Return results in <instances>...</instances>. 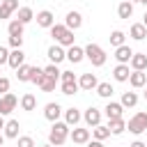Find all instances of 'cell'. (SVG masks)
I'll return each mask as SVG.
<instances>
[{"instance_id": "6da1fadb", "label": "cell", "mask_w": 147, "mask_h": 147, "mask_svg": "<svg viewBox=\"0 0 147 147\" xmlns=\"http://www.w3.org/2000/svg\"><path fill=\"white\" fill-rule=\"evenodd\" d=\"M51 37L55 39V44H60V46H64V48H69V46H74V30H69L64 23H55L53 28H51Z\"/></svg>"}, {"instance_id": "7a4b0ae2", "label": "cell", "mask_w": 147, "mask_h": 147, "mask_svg": "<svg viewBox=\"0 0 147 147\" xmlns=\"http://www.w3.org/2000/svg\"><path fill=\"white\" fill-rule=\"evenodd\" d=\"M69 133H71V126H69L67 122H60V119H57V122H53V129H51V133H48V142L55 145V147H60V145L67 142Z\"/></svg>"}, {"instance_id": "3957f363", "label": "cell", "mask_w": 147, "mask_h": 147, "mask_svg": "<svg viewBox=\"0 0 147 147\" xmlns=\"http://www.w3.org/2000/svg\"><path fill=\"white\" fill-rule=\"evenodd\" d=\"M85 57L92 62V67H103L106 64V51L99 46V44H87L85 46Z\"/></svg>"}, {"instance_id": "277c9868", "label": "cell", "mask_w": 147, "mask_h": 147, "mask_svg": "<svg viewBox=\"0 0 147 147\" xmlns=\"http://www.w3.org/2000/svg\"><path fill=\"white\" fill-rule=\"evenodd\" d=\"M126 129H129L133 136L147 133V113H145V110H138V113L126 122Z\"/></svg>"}, {"instance_id": "5b68a950", "label": "cell", "mask_w": 147, "mask_h": 147, "mask_svg": "<svg viewBox=\"0 0 147 147\" xmlns=\"http://www.w3.org/2000/svg\"><path fill=\"white\" fill-rule=\"evenodd\" d=\"M103 115H106L108 119H119V117H124V106H122L119 101H110V99H108V103H106V108H103Z\"/></svg>"}, {"instance_id": "8992f818", "label": "cell", "mask_w": 147, "mask_h": 147, "mask_svg": "<svg viewBox=\"0 0 147 147\" xmlns=\"http://www.w3.org/2000/svg\"><path fill=\"white\" fill-rule=\"evenodd\" d=\"M16 106H18V99H16V94L7 92V94H2V96H0V115H9V113H11Z\"/></svg>"}, {"instance_id": "52a82bcc", "label": "cell", "mask_w": 147, "mask_h": 147, "mask_svg": "<svg viewBox=\"0 0 147 147\" xmlns=\"http://www.w3.org/2000/svg\"><path fill=\"white\" fill-rule=\"evenodd\" d=\"M46 55H48V60H51L53 64H60L62 60H67V48L60 46V44H53V46H48Z\"/></svg>"}, {"instance_id": "ba28073f", "label": "cell", "mask_w": 147, "mask_h": 147, "mask_svg": "<svg viewBox=\"0 0 147 147\" xmlns=\"http://www.w3.org/2000/svg\"><path fill=\"white\" fill-rule=\"evenodd\" d=\"M90 136H92V131H90V129H83V126H74L71 133H69V138H71L76 145H87V142H90Z\"/></svg>"}, {"instance_id": "9c48e42d", "label": "cell", "mask_w": 147, "mask_h": 147, "mask_svg": "<svg viewBox=\"0 0 147 147\" xmlns=\"http://www.w3.org/2000/svg\"><path fill=\"white\" fill-rule=\"evenodd\" d=\"M34 21H37V25H39V28H46V30H51V28L55 25V16H53V11H48V9L37 11Z\"/></svg>"}, {"instance_id": "30bf717a", "label": "cell", "mask_w": 147, "mask_h": 147, "mask_svg": "<svg viewBox=\"0 0 147 147\" xmlns=\"http://www.w3.org/2000/svg\"><path fill=\"white\" fill-rule=\"evenodd\" d=\"M60 115H62V106H60L57 101H48V103L44 106V117H46L48 122H57Z\"/></svg>"}, {"instance_id": "8fae6325", "label": "cell", "mask_w": 147, "mask_h": 147, "mask_svg": "<svg viewBox=\"0 0 147 147\" xmlns=\"http://www.w3.org/2000/svg\"><path fill=\"white\" fill-rule=\"evenodd\" d=\"M131 57H133V51H131L129 44H122V46L115 48V60H117V64H129Z\"/></svg>"}, {"instance_id": "7c38bea8", "label": "cell", "mask_w": 147, "mask_h": 147, "mask_svg": "<svg viewBox=\"0 0 147 147\" xmlns=\"http://www.w3.org/2000/svg\"><path fill=\"white\" fill-rule=\"evenodd\" d=\"M101 117H103V115H101V110H99V108H94V106H90V108L83 113L85 124H87V126H92V129H94L96 124H101Z\"/></svg>"}, {"instance_id": "4fadbf2b", "label": "cell", "mask_w": 147, "mask_h": 147, "mask_svg": "<svg viewBox=\"0 0 147 147\" xmlns=\"http://www.w3.org/2000/svg\"><path fill=\"white\" fill-rule=\"evenodd\" d=\"M64 25L69 28V30H78L80 25H83V14L80 11H67V16H64Z\"/></svg>"}, {"instance_id": "5bb4252c", "label": "cell", "mask_w": 147, "mask_h": 147, "mask_svg": "<svg viewBox=\"0 0 147 147\" xmlns=\"http://www.w3.org/2000/svg\"><path fill=\"white\" fill-rule=\"evenodd\" d=\"M67 60L71 62V64H78V62H83L85 60V48H80V46H69L67 48Z\"/></svg>"}, {"instance_id": "9a60e30c", "label": "cell", "mask_w": 147, "mask_h": 147, "mask_svg": "<svg viewBox=\"0 0 147 147\" xmlns=\"http://www.w3.org/2000/svg\"><path fill=\"white\" fill-rule=\"evenodd\" d=\"M78 85H80V90L92 92V90H96L99 80H96V76H94V74H83V76L78 78Z\"/></svg>"}, {"instance_id": "2e32d148", "label": "cell", "mask_w": 147, "mask_h": 147, "mask_svg": "<svg viewBox=\"0 0 147 147\" xmlns=\"http://www.w3.org/2000/svg\"><path fill=\"white\" fill-rule=\"evenodd\" d=\"M131 71H133V69H131L129 64H117V67L113 69V78H115L117 83H126L129 76H131Z\"/></svg>"}, {"instance_id": "e0dca14e", "label": "cell", "mask_w": 147, "mask_h": 147, "mask_svg": "<svg viewBox=\"0 0 147 147\" xmlns=\"http://www.w3.org/2000/svg\"><path fill=\"white\" fill-rule=\"evenodd\" d=\"M14 11H18V0H2L0 2V18H9Z\"/></svg>"}, {"instance_id": "ac0fdd59", "label": "cell", "mask_w": 147, "mask_h": 147, "mask_svg": "<svg viewBox=\"0 0 147 147\" xmlns=\"http://www.w3.org/2000/svg\"><path fill=\"white\" fill-rule=\"evenodd\" d=\"M7 64H9V67L16 71L21 64H25V53H23L21 48H14V51L9 53V62H7Z\"/></svg>"}, {"instance_id": "d6986e66", "label": "cell", "mask_w": 147, "mask_h": 147, "mask_svg": "<svg viewBox=\"0 0 147 147\" xmlns=\"http://www.w3.org/2000/svg\"><path fill=\"white\" fill-rule=\"evenodd\" d=\"M18 131H21V124H18V119H7L5 129H2L5 138H11V140H16V138H18Z\"/></svg>"}, {"instance_id": "ffe728a7", "label": "cell", "mask_w": 147, "mask_h": 147, "mask_svg": "<svg viewBox=\"0 0 147 147\" xmlns=\"http://www.w3.org/2000/svg\"><path fill=\"white\" fill-rule=\"evenodd\" d=\"M129 67H131L133 71H145V69H147V55H145V53H133Z\"/></svg>"}, {"instance_id": "44dd1931", "label": "cell", "mask_w": 147, "mask_h": 147, "mask_svg": "<svg viewBox=\"0 0 147 147\" xmlns=\"http://www.w3.org/2000/svg\"><path fill=\"white\" fill-rule=\"evenodd\" d=\"M129 83H131V87L140 90V87H145V85H147V74H145V71H131Z\"/></svg>"}, {"instance_id": "7402d4cb", "label": "cell", "mask_w": 147, "mask_h": 147, "mask_svg": "<svg viewBox=\"0 0 147 147\" xmlns=\"http://www.w3.org/2000/svg\"><path fill=\"white\" fill-rule=\"evenodd\" d=\"M80 119H83V113H80L78 108H67V110H64V122H67L69 126H76Z\"/></svg>"}, {"instance_id": "603a6c76", "label": "cell", "mask_w": 147, "mask_h": 147, "mask_svg": "<svg viewBox=\"0 0 147 147\" xmlns=\"http://www.w3.org/2000/svg\"><path fill=\"white\" fill-rule=\"evenodd\" d=\"M117 16L119 18H131L133 16V2L131 0H122L117 5Z\"/></svg>"}, {"instance_id": "cb8c5ba5", "label": "cell", "mask_w": 147, "mask_h": 147, "mask_svg": "<svg viewBox=\"0 0 147 147\" xmlns=\"http://www.w3.org/2000/svg\"><path fill=\"white\" fill-rule=\"evenodd\" d=\"M129 37H131V39H136V41H142V39L147 37V28H145L142 23H133V25H131V30H129Z\"/></svg>"}, {"instance_id": "d4e9b609", "label": "cell", "mask_w": 147, "mask_h": 147, "mask_svg": "<svg viewBox=\"0 0 147 147\" xmlns=\"http://www.w3.org/2000/svg\"><path fill=\"white\" fill-rule=\"evenodd\" d=\"M108 129H110L113 136H122V133L126 131V122H124V117H119V119H108Z\"/></svg>"}, {"instance_id": "484cf974", "label": "cell", "mask_w": 147, "mask_h": 147, "mask_svg": "<svg viewBox=\"0 0 147 147\" xmlns=\"http://www.w3.org/2000/svg\"><path fill=\"white\" fill-rule=\"evenodd\" d=\"M16 18H18L23 25H28L30 21H34V11H32V7H18V11H16Z\"/></svg>"}, {"instance_id": "4316f807", "label": "cell", "mask_w": 147, "mask_h": 147, "mask_svg": "<svg viewBox=\"0 0 147 147\" xmlns=\"http://www.w3.org/2000/svg\"><path fill=\"white\" fill-rule=\"evenodd\" d=\"M23 23L18 21V18H11L9 21V25H7V32H9V37H23Z\"/></svg>"}, {"instance_id": "83f0119b", "label": "cell", "mask_w": 147, "mask_h": 147, "mask_svg": "<svg viewBox=\"0 0 147 147\" xmlns=\"http://www.w3.org/2000/svg\"><path fill=\"white\" fill-rule=\"evenodd\" d=\"M60 90H62V94H67V96H71V94H76V92L80 90V85H78V78H76V80H62V85H60Z\"/></svg>"}, {"instance_id": "f1b7e54d", "label": "cell", "mask_w": 147, "mask_h": 147, "mask_svg": "<svg viewBox=\"0 0 147 147\" xmlns=\"http://www.w3.org/2000/svg\"><path fill=\"white\" fill-rule=\"evenodd\" d=\"M21 108H23V110H28V113H30V110H34V108H37V96H34V94H30V92H28V94H23V96H21Z\"/></svg>"}, {"instance_id": "f546056e", "label": "cell", "mask_w": 147, "mask_h": 147, "mask_svg": "<svg viewBox=\"0 0 147 147\" xmlns=\"http://www.w3.org/2000/svg\"><path fill=\"white\" fill-rule=\"evenodd\" d=\"M55 85H57V78L46 76V71H44V78H41V83H39L41 92H53V90H55Z\"/></svg>"}, {"instance_id": "4dcf8cb0", "label": "cell", "mask_w": 147, "mask_h": 147, "mask_svg": "<svg viewBox=\"0 0 147 147\" xmlns=\"http://www.w3.org/2000/svg\"><path fill=\"white\" fill-rule=\"evenodd\" d=\"M119 103L124 108H133V106H138V94L136 92H124L122 99H119Z\"/></svg>"}, {"instance_id": "1f68e13d", "label": "cell", "mask_w": 147, "mask_h": 147, "mask_svg": "<svg viewBox=\"0 0 147 147\" xmlns=\"http://www.w3.org/2000/svg\"><path fill=\"white\" fill-rule=\"evenodd\" d=\"M92 136H94V140H106V138H110L113 133H110V129H108V126L96 124V126L92 129Z\"/></svg>"}, {"instance_id": "d6a6232c", "label": "cell", "mask_w": 147, "mask_h": 147, "mask_svg": "<svg viewBox=\"0 0 147 147\" xmlns=\"http://www.w3.org/2000/svg\"><path fill=\"white\" fill-rule=\"evenodd\" d=\"M30 74H32V67H30V64H21V67L16 69V78H18L21 83H30Z\"/></svg>"}, {"instance_id": "836d02e7", "label": "cell", "mask_w": 147, "mask_h": 147, "mask_svg": "<svg viewBox=\"0 0 147 147\" xmlns=\"http://www.w3.org/2000/svg\"><path fill=\"white\" fill-rule=\"evenodd\" d=\"M113 92H115V90H113L110 83H99V85H96V94H99L101 99H110Z\"/></svg>"}, {"instance_id": "e575fe53", "label": "cell", "mask_w": 147, "mask_h": 147, "mask_svg": "<svg viewBox=\"0 0 147 147\" xmlns=\"http://www.w3.org/2000/svg\"><path fill=\"white\" fill-rule=\"evenodd\" d=\"M110 44L117 48V46H122V44H126V34L122 32V30H113L110 32Z\"/></svg>"}, {"instance_id": "d590c367", "label": "cell", "mask_w": 147, "mask_h": 147, "mask_svg": "<svg viewBox=\"0 0 147 147\" xmlns=\"http://www.w3.org/2000/svg\"><path fill=\"white\" fill-rule=\"evenodd\" d=\"M41 78H44V69H41V67H32V74H30V83L39 85V83H41Z\"/></svg>"}, {"instance_id": "8d00e7d4", "label": "cell", "mask_w": 147, "mask_h": 147, "mask_svg": "<svg viewBox=\"0 0 147 147\" xmlns=\"http://www.w3.org/2000/svg\"><path fill=\"white\" fill-rule=\"evenodd\" d=\"M16 147H34L32 136H18L16 138Z\"/></svg>"}, {"instance_id": "74e56055", "label": "cell", "mask_w": 147, "mask_h": 147, "mask_svg": "<svg viewBox=\"0 0 147 147\" xmlns=\"http://www.w3.org/2000/svg\"><path fill=\"white\" fill-rule=\"evenodd\" d=\"M44 71H46V76H53V78H60V74H62V71L57 69V64H53V62H51L48 67H44Z\"/></svg>"}, {"instance_id": "f35d334b", "label": "cell", "mask_w": 147, "mask_h": 147, "mask_svg": "<svg viewBox=\"0 0 147 147\" xmlns=\"http://www.w3.org/2000/svg\"><path fill=\"white\" fill-rule=\"evenodd\" d=\"M9 87H11V83H9V78H5V76H0V96H2V94H7V92H9Z\"/></svg>"}, {"instance_id": "ab89813d", "label": "cell", "mask_w": 147, "mask_h": 147, "mask_svg": "<svg viewBox=\"0 0 147 147\" xmlns=\"http://www.w3.org/2000/svg\"><path fill=\"white\" fill-rule=\"evenodd\" d=\"M9 53H11V51H7L5 46H0V67L9 62Z\"/></svg>"}, {"instance_id": "60d3db41", "label": "cell", "mask_w": 147, "mask_h": 147, "mask_svg": "<svg viewBox=\"0 0 147 147\" xmlns=\"http://www.w3.org/2000/svg\"><path fill=\"white\" fill-rule=\"evenodd\" d=\"M9 46L11 48H21L23 46V37H9Z\"/></svg>"}, {"instance_id": "b9f144b4", "label": "cell", "mask_w": 147, "mask_h": 147, "mask_svg": "<svg viewBox=\"0 0 147 147\" xmlns=\"http://www.w3.org/2000/svg\"><path fill=\"white\" fill-rule=\"evenodd\" d=\"M60 80H76V74L74 71H62L60 74Z\"/></svg>"}, {"instance_id": "7bdbcfd3", "label": "cell", "mask_w": 147, "mask_h": 147, "mask_svg": "<svg viewBox=\"0 0 147 147\" xmlns=\"http://www.w3.org/2000/svg\"><path fill=\"white\" fill-rule=\"evenodd\" d=\"M87 147H103V140H90Z\"/></svg>"}, {"instance_id": "ee69618b", "label": "cell", "mask_w": 147, "mask_h": 147, "mask_svg": "<svg viewBox=\"0 0 147 147\" xmlns=\"http://www.w3.org/2000/svg\"><path fill=\"white\" fill-rule=\"evenodd\" d=\"M129 147H147V145H145V142H142V140H133V142H131V145H129Z\"/></svg>"}, {"instance_id": "f6af8a7d", "label": "cell", "mask_w": 147, "mask_h": 147, "mask_svg": "<svg viewBox=\"0 0 147 147\" xmlns=\"http://www.w3.org/2000/svg\"><path fill=\"white\" fill-rule=\"evenodd\" d=\"M5 124H7V122H5V115H0V131L5 129Z\"/></svg>"}, {"instance_id": "bcb514c9", "label": "cell", "mask_w": 147, "mask_h": 147, "mask_svg": "<svg viewBox=\"0 0 147 147\" xmlns=\"http://www.w3.org/2000/svg\"><path fill=\"white\" fill-rule=\"evenodd\" d=\"M2 142H5V133L0 131V147H2Z\"/></svg>"}, {"instance_id": "7dc6e473", "label": "cell", "mask_w": 147, "mask_h": 147, "mask_svg": "<svg viewBox=\"0 0 147 147\" xmlns=\"http://www.w3.org/2000/svg\"><path fill=\"white\" fill-rule=\"evenodd\" d=\"M142 25L147 28V11H145V16H142Z\"/></svg>"}, {"instance_id": "c3c4849f", "label": "cell", "mask_w": 147, "mask_h": 147, "mask_svg": "<svg viewBox=\"0 0 147 147\" xmlns=\"http://www.w3.org/2000/svg\"><path fill=\"white\" fill-rule=\"evenodd\" d=\"M140 5H145V7H147V0H140Z\"/></svg>"}, {"instance_id": "681fc988", "label": "cell", "mask_w": 147, "mask_h": 147, "mask_svg": "<svg viewBox=\"0 0 147 147\" xmlns=\"http://www.w3.org/2000/svg\"><path fill=\"white\" fill-rule=\"evenodd\" d=\"M41 147H55V145H51V142H48V145H41Z\"/></svg>"}, {"instance_id": "f907efd6", "label": "cell", "mask_w": 147, "mask_h": 147, "mask_svg": "<svg viewBox=\"0 0 147 147\" xmlns=\"http://www.w3.org/2000/svg\"><path fill=\"white\" fill-rule=\"evenodd\" d=\"M131 2H140V0H131Z\"/></svg>"}, {"instance_id": "816d5d0a", "label": "cell", "mask_w": 147, "mask_h": 147, "mask_svg": "<svg viewBox=\"0 0 147 147\" xmlns=\"http://www.w3.org/2000/svg\"><path fill=\"white\" fill-rule=\"evenodd\" d=\"M0 76H2V67H0Z\"/></svg>"}, {"instance_id": "f5cc1de1", "label": "cell", "mask_w": 147, "mask_h": 147, "mask_svg": "<svg viewBox=\"0 0 147 147\" xmlns=\"http://www.w3.org/2000/svg\"><path fill=\"white\" fill-rule=\"evenodd\" d=\"M145 99H147V90H145Z\"/></svg>"}, {"instance_id": "db71d44e", "label": "cell", "mask_w": 147, "mask_h": 147, "mask_svg": "<svg viewBox=\"0 0 147 147\" xmlns=\"http://www.w3.org/2000/svg\"><path fill=\"white\" fill-rule=\"evenodd\" d=\"M0 2H2V0H0Z\"/></svg>"}]
</instances>
